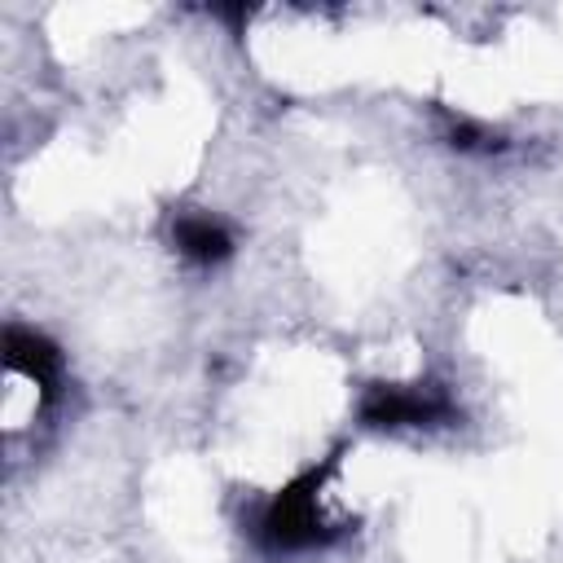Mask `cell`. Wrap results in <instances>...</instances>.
<instances>
[{"mask_svg":"<svg viewBox=\"0 0 563 563\" xmlns=\"http://www.w3.org/2000/svg\"><path fill=\"white\" fill-rule=\"evenodd\" d=\"M356 418L374 431H431L457 422V400L444 383L418 378V383H369Z\"/></svg>","mask_w":563,"mask_h":563,"instance_id":"cell-2","label":"cell"},{"mask_svg":"<svg viewBox=\"0 0 563 563\" xmlns=\"http://www.w3.org/2000/svg\"><path fill=\"white\" fill-rule=\"evenodd\" d=\"M444 141L462 154H501L506 150V136L466 119V114H444Z\"/></svg>","mask_w":563,"mask_h":563,"instance_id":"cell-5","label":"cell"},{"mask_svg":"<svg viewBox=\"0 0 563 563\" xmlns=\"http://www.w3.org/2000/svg\"><path fill=\"white\" fill-rule=\"evenodd\" d=\"M4 369L26 378L40 396V405L57 400L62 391V374H66V361L57 352L53 339H44L40 330H26V325H9L4 330Z\"/></svg>","mask_w":563,"mask_h":563,"instance_id":"cell-3","label":"cell"},{"mask_svg":"<svg viewBox=\"0 0 563 563\" xmlns=\"http://www.w3.org/2000/svg\"><path fill=\"white\" fill-rule=\"evenodd\" d=\"M334 471H339V453L299 471L268 501H260L251 515V541L273 559H295V554H312V550H325L339 537H347L352 523L330 515V506H325V484Z\"/></svg>","mask_w":563,"mask_h":563,"instance_id":"cell-1","label":"cell"},{"mask_svg":"<svg viewBox=\"0 0 563 563\" xmlns=\"http://www.w3.org/2000/svg\"><path fill=\"white\" fill-rule=\"evenodd\" d=\"M172 242L176 251L189 260V264H224L233 255V233L216 220V216H202V211H185L172 220Z\"/></svg>","mask_w":563,"mask_h":563,"instance_id":"cell-4","label":"cell"}]
</instances>
